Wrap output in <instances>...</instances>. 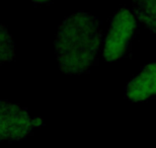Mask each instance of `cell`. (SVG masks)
Here are the masks:
<instances>
[{
    "mask_svg": "<svg viewBox=\"0 0 156 148\" xmlns=\"http://www.w3.org/2000/svg\"><path fill=\"white\" fill-rule=\"evenodd\" d=\"M132 6L136 20L156 34V0H132Z\"/></svg>",
    "mask_w": 156,
    "mask_h": 148,
    "instance_id": "5",
    "label": "cell"
},
{
    "mask_svg": "<svg viewBox=\"0 0 156 148\" xmlns=\"http://www.w3.org/2000/svg\"><path fill=\"white\" fill-rule=\"evenodd\" d=\"M30 1L36 3V4H45V3H49L53 0H30Z\"/></svg>",
    "mask_w": 156,
    "mask_h": 148,
    "instance_id": "7",
    "label": "cell"
},
{
    "mask_svg": "<svg viewBox=\"0 0 156 148\" xmlns=\"http://www.w3.org/2000/svg\"><path fill=\"white\" fill-rule=\"evenodd\" d=\"M0 117L1 141H21L32 134L34 129L43 125L42 118H32L27 109L7 100L1 102Z\"/></svg>",
    "mask_w": 156,
    "mask_h": 148,
    "instance_id": "3",
    "label": "cell"
},
{
    "mask_svg": "<svg viewBox=\"0 0 156 148\" xmlns=\"http://www.w3.org/2000/svg\"><path fill=\"white\" fill-rule=\"evenodd\" d=\"M125 96L133 103L156 97V63L143 66L141 71L127 83Z\"/></svg>",
    "mask_w": 156,
    "mask_h": 148,
    "instance_id": "4",
    "label": "cell"
},
{
    "mask_svg": "<svg viewBox=\"0 0 156 148\" xmlns=\"http://www.w3.org/2000/svg\"><path fill=\"white\" fill-rule=\"evenodd\" d=\"M101 23L94 15L78 11L66 17L56 34L55 53L65 74H82L98 63Z\"/></svg>",
    "mask_w": 156,
    "mask_h": 148,
    "instance_id": "1",
    "label": "cell"
},
{
    "mask_svg": "<svg viewBox=\"0 0 156 148\" xmlns=\"http://www.w3.org/2000/svg\"><path fill=\"white\" fill-rule=\"evenodd\" d=\"M137 20L127 8H121L112 18L104 42L102 56L108 62H114L127 54L137 31Z\"/></svg>",
    "mask_w": 156,
    "mask_h": 148,
    "instance_id": "2",
    "label": "cell"
},
{
    "mask_svg": "<svg viewBox=\"0 0 156 148\" xmlns=\"http://www.w3.org/2000/svg\"><path fill=\"white\" fill-rule=\"evenodd\" d=\"M1 62L11 61L15 56V48L12 38L4 26H1Z\"/></svg>",
    "mask_w": 156,
    "mask_h": 148,
    "instance_id": "6",
    "label": "cell"
}]
</instances>
